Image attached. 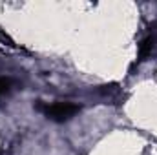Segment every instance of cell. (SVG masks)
Instances as JSON below:
<instances>
[{
  "mask_svg": "<svg viewBox=\"0 0 157 155\" xmlns=\"http://www.w3.org/2000/svg\"><path fill=\"white\" fill-rule=\"evenodd\" d=\"M9 88H11V78L0 77V97H2L4 93H7V91H9Z\"/></svg>",
  "mask_w": 157,
  "mask_h": 155,
  "instance_id": "2",
  "label": "cell"
},
{
  "mask_svg": "<svg viewBox=\"0 0 157 155\" xmlns=\"http://www.w3.org/2000/svg\"><path fill=\"white\" fill-rule=\"evenodd\" d=\"M39 110L55 122H64L70 120L71 117L78 113V106L73 102H51V104H40Z\"/></svg>",
  "mask_w": 157,
  "mask_h": 155,
  "instance_id": "1",
  "label": "cell"
}]
</instances>
